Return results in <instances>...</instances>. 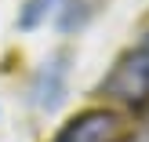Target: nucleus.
<instances>
[{"label": "nucleus", "instance_id": "2", "mask_svg": "<svg viewBox=\"0 0 149 142\" xmlns=\"http://www.w3.org/2000/svg\"><path fill=\"white\" fill-rule=\"evenodd\" d=\"M131 124L116 109H80L62 124L51 142H127Z\"/></svg>", "mask_w": 149, "mask_h": 142}, {"label": "nucleus", "instance_id": "1", "mask_svg": "<svg viewBox=\"0 0 149 142\" xmlns=\"http://www.w3.org/2000/svg\"><path fill=\"white\" fill-rule=\"evenodd\" d=\"M102 95H109L116 102H127V106H142L149 99V29L109 69V77L102 80Z\"/></svg>", "mask_w": 149, "mask_h": 142}, {"label": "nucleus", "instance_id": "3", "mask_svg": "<svg viewBox=\"0 0 149 142\" xmlns=\"http://www.w3.org/2000/svg\"><path fill=\"white\" fill-rule=\"evenodd\" d=\"M55 4H58V0H29V4H26V11H22V26H26V29H33L36 26V22H40L44 18V15H47V11H55Z\"/></svg>", "mask_w": 149, "mask_h": 142}]
</instances>
